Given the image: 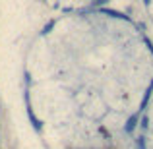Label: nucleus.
I'll list each match as a JSON object with an SVG mask.
<instances>
[{"label":"nucleus","mask_w":153,"mask_h":149,"mask_svg":"<svg viewBox=\"0 0 153 149\" xmlns=\"http://www.w3.org/2000/svg\"><path fill=\"white\" fill-rule=\"evenodd\" d=\"M138 149H146V139H143V138L138 139Z\"/></svg>","instance_id":"nucleus-2"},{"label":"nucleus","mask_w":153,"mask_h":149,"mask_svg":"<svg viewBox=\"0 0 153 149\" xmlns=\"http://www.w3.org/2000/svg\"><path fill=\"white\" fill-rule=\"evenodd\" d=\"M138 120H140V114H132L130 118H128V122H126V126H124V130H126V132H134V128L138 126Z\"/></svg>","instance_id":"nucleus-1"}]
</instances>
